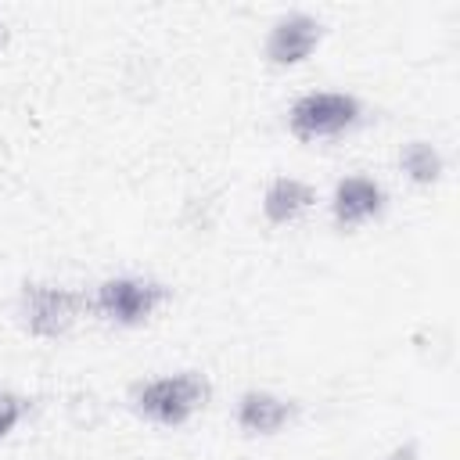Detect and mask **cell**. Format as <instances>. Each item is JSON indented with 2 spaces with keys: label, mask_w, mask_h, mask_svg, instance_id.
Segmentation results:
<instances>
[{
  "label": "cell",
  "mask_w": 460,
  "mask_h": 460,
  "mask_svg": "<svg viewBox=\"0 0 460 460\" xmlns=\"http://www.w3.org/2000/svg\"><path fill=\"white\" fill-rule=\"evenodd\" d=\"M169 298V288L151 277H108L97 284L90 298V313L115 327H140L147 323L158 305Z\"/></svg>",
  "instance_id": "cell-4"
},
{
  "label": "cell",
  "mask_w": 460,
  "mask_h": 460,
  "mask_svg": "<svg viewBox=\"0 0 460 460\" xmlns=\"http://www.w3.org/2000/svg\"><path fill=\"white\" fill-rule=\"evenodd\" d=\"M359 119H363V104L356 93L309 90L295 97V104L288 108V133L302 144H313V140H331V137L356 129Z\"/></svg>",
  "instance_id": "cell-3"
},
{
  "label": "cell",
  "mask_w": 460,
  "mask_h": 460,
  "mask_svg": "<svg viewBox=\"0 0 460 460\" xmlns=\"http://www.w3.org/2000/svg\"><path fill=\"white\" fill-rule=\"evenodd\" d=\"M320 40H323V22L316 14L288 11L270 25V32L262 40V58L273 68H298L316 54Z\"/></svg>",
  "instance_id": "cell-5"
},
{
  "label": "cell",
  "mask_w": 460,
  "mask_h": 460,
  "mask_svg": "<svg viewBox=\"0 0 460 460\" xmlns=\"http://www.w3.org/2000/svg\"><path fill=\"white\" fill-rule=\"evenodd\" d=\"M212 399V385L198 370H176L133 388V410L158 428H183Z\"/></svg>",
  "instance_id": "cell-1"
},
{
  "label": "cell",
  "mask_w": 460,
  "mask_h": 460,
  "mask_svg": "<svg viewBox=\"0 0 460 460\" xmlns=\"http://www.w3.org/2000/svg\"><path fill=\"white\" fill-rule=\"evenodd\" d=\"M7 40H11V25H7L4 18H0V50L7 47Z\"/></svg>",
  "instance_id": "cell-12"
},
{
  "label": "cell",
  "mask_w": 460,
  "mask_h": 460,
  "mask_svg": "<svg viewBox=\"0 0 460 460\" xmlns=\"http://www.w3.org/2000/svg\"><path fill=\"white\" fill-rule=\"evenodd\" d=\"M316 201L313 183L298 180V176H273L262 190V219L273 226H288L298 216H305Z\"/></svg>",
  "instance_id": "cell-8"
},
{
  "label": "cell",
  "mask_w": 460,
  "mask_h": 460,
  "mask_svg": "<svg viewBox=\"0 0 460 460\" xmlns=\"http://www.w3.org/2000/svg\"><path fill=\"white\" fill-rule=\"evenodd\" d=\"M420 453H417V442H399L395 449H388V456L385 460H417Z\"/></svg>",
  "instance_id": "cell-11"
},
{
  "label": "cell",
  "mask_w": 460,
  "mask_h": 460,
  "mask_svg": "<svg viewBox=\"0 0 460 460\" xmlns=\"http://www.w3.org/2000/svg\"><path fill=\"white\" fill-rule=\"evenodd\" d=\"M385 187L374 180V176H363V172H352V176H341L331 190V216L341 230H356L370 219H377L385 212Z\"/></svg>",
  "instance_id": "cell-6"
},
{
  "label": "cell",
  "mask_w": 460,
  "mask_h": 460,
  "mask_svg": "<svg viewBox=\"0 0 460 460\" xmlns=\"http://www.w3.org/2000/svg\"><path fill=\"white\" fill-rule=\"evenodd\" d=\"M29 399L25 395H18V392H11V388H0V438H7L22 420H25V413H29Z\"/></svg>",
  "instance_id": "cell-10"
},
{
  "label": "cell",
  "mask_w": 460,
  "mask_h": 460,
  "mask_svg": "<svg viewBox=\"0 0 460 460\" xmlns=\"http://www.w3.org/2000/svg\"><path fill=\"white\" fill-rule=\"evenodd\" d=\"M399 169H402V176H406L410 183L431 187V183L442 180L446 158H442V151H438L431 140H406L402 151H399Z\"/></svg>",
  "instance_id": "cell-9"
},
{
  "label": "cell",
  "mask_w": 460,
  "mask_h": 460,
  "mask_svg": "<svg viewBox=\"0 0 460 460\" xmlns=\"http://www.w3.org/2000/svg\"><path fill=\"white\" fill-rule=\"evenodd\" d=\"M298 406L277 392H266V388H248L237 395V406H234V424L244 431V435H255V438H270L277 431H284L291 420H295Z\"/></svg>",
  "instance_id": "cell-7"
},
{
  "label": "cell",
  "mask_w": 460,
  "mask_h": 460,
  "mask_svg": "<svg viewBox=\"0 0 460 460\" xmlns=\"http://www.w3.org/2000/svg\"><path fill=\"white\" fill-rule=\"evenodd\" d=\"M86 313H90V298L75 288L47 284V280H25L22 284L18 316H22V327L40 341L65 338Z\"/></svg>",
  "instance_id": "cell-2"
}]
</instances>
